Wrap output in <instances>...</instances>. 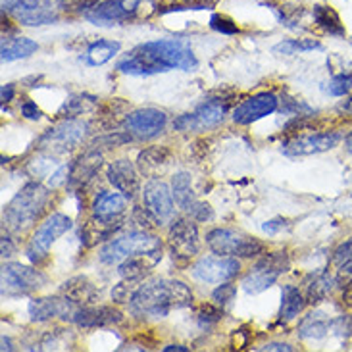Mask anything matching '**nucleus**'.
I'll list each match as a JSON object with an SVG mask.
<instances>
[{"label": "nucleus", "instance_id": "8", "mask_svg": "<svg viewBox=\"0 0 352 352\" xmlns=\"http://www.w3.org/2000/svg\"><path fill=\"white\" fill-rule=\"evenodd\" d=\"M168 248L177 266L189 264L190 260L199 254L200 237L195 219L179 218L173 221L168 233Z\"/></svg>", "mask_w": 352, "mask_h": 352}, {"label": "nucleus", "instance_id": "39", "mask_svg": "<svg viewBox=\"0 0 352 352\" xmlns=\"http://www.w3.org/2000/svg\"><path fill=\"white\" fill-rule=\"evenodd\" d=\"M264 6H267V8H272L274 12H276L277 19L281 21V25H287V28H296V19L300 18V14H302V10H300V6H296V4H287V2H276V0H264L262 2Z\"/></svg>", "mask_w": 352, "mask_h": 352}, {"label": "nucleus", "instance_id": "57", "mask_svg": "<svg viewBox=\"0 0 352 352\" xmlns=\"http://www.w3.org/2000/svg\"><path fill=\"white\" fill-rule=\"evenodd\" d=\"M2 351H14V346H12V341H10L6 335H2Z\"/></svg>", "mask_w": 352, "mask_h": 352}, {"label": "nucleus", "instance_id": "14", "mask_svg": "<svg viewBox=\"0 0 352 352\" xmlns=\"http://www.w3.org/2000/svg\"><path fill=\"white\" fill-rule=\"evenodd\" d=\"M141 2L143 0H102L96 4L95 8L87 12L85 18L95 25H100V28L125 23V21H129L137 16V12L141 8Z\"/></svg>", "mask_w": 352, "mask_h": 352}, {"label": "nucleus", "instance_id": "3", "mask_svg": "<svg viewBox=\"0 0 352 352\" xmlns=\"http://www.w3.org/2000/svg\"><path fill=\"white\" fill-rule=\"evenodd\" d=\"M50 190L41 183H28L19 192L10 200L8 206L2 212V223L10 233H23L45 214Z\"/></svg>", "mask_w": 352, "mask_h": 352}, {"label": "nucleus", "instance_id": "53", "mask_svg": "<svg viewBox=\"0 0 352 352\" xmlns=\"http://www.w3.org/2000/svg\"><path fill=\"white\" fill-rule=\"evenodd\" d=\"M343 306L346 308V310H351V312H352V281H351V283H346V285H344Z\"/></svg>", "mask_w": 352, "mask_h": 352}, {"label": "nucleus", "instance_id": "43", "mask_svg": "<svg viewBox=\"0 0 352 352\" xmlns=\"http://www.w3.org/2000/svg\"><path fill=\"white\" fill-rule=\"evenodd\" d=\"M235 296H237V287L233 285L231 281H226V283H219V287L212 293V298H214V302L221 308H226L229 306L233 300H235Z\"/></svg>", "mask_w": 352, "mask_h": 352}, {"label": "nucleus", "instance_id": "51", "mask_svg": "<svg viewBox=\"0 0 352 352\" xmlns=\"http://www.w3.org/2000/svg\"><path fill=\"white\" fill-rule=\"evenodd\" d=\"M258 351H267V352H293L295 349L287 343H266L264 346H260Z\"/></svg>", "mask_w": 352, "mask_h": 352}, {"label": "nucleus", "instance_id": "10", "mask_svg": "<svg viewBox=\"0 0 352 352\" xmlns=\"http://www.w3.org/2000/svg\"><path fill=\"white\" fill-rule=\"evenodd\" d=\"M47 283L45 274L29 266H21L16 262H10L2 266V296L16 298L25 296L33 291H37Z\"/></svg>", "mask_w": 352, "mask_h": 352}, {"label": "nucleus", "instance_id": "38", "mask_svg": "<svg viewBox=\"0 0 352 352\" xmlns=\"http://www.w3.org/2000/svg\"><path fill=\"white\" fill-rule=\"evenodd\" d=\"M318 48H322V45L314 38H285V41L277 43L274 47V52L293 56V54H298V52H310V50H318Z\"/></svg>", "mask_w": 352, "mask_h": 352}, {"label": "nucleus", "instance_id": "13", "mask_svg": "<svg viewBox=\"0 0 352 352\" xmlns=\"http://www.w3.org/2000/svg\"><path fill=\"white\" fill-rule=\"evenodd\" d=\"M168 124V116L158 108H139L125 116L124 127L137 141H151L164 133Z\"/></svg>", "mask_w": 352, "mask_h": 352}, {"label": "nucleus", "instance_id": "17", "mask_svg": "<svg viewBox=\"0 0 352 352\" xmlns=\"http://www.w3.org/2000/svg\"><path fill=\"white\" fill-rule=\"evenodd\" d=\"M58 6L52 0H18L10 12L16 16L19 23L35 28V25H48L58 19Z\"/></svg>", "mask_w": 352, "mask_h": 352}, {"label": "nucleus", "instance_id": "50", "mask_svg": "<svg viewBox=\"0 0 352 352\" xmlns=\"http://www.w3.org/2000/svg\"><path fill=\"white\" fill-rule=\"evenodd\" d=\"M231 343H233V346L235 349H245V346H248V333L245 331V329H237L235 333H233V339H231Z\"/></svg>", "mask_w": 352, "mask_h": 352}, {"label": "nucleus", "instance_id": "46", "mask_svg": "<svg viewBox=\"0 0 352 352\" xmlns=\"http://www.w3.org/2000/svg\"><path fill=\"white\" fill-rule=\"evenodd\" d=\"M135 281H122L112 289V298L116 302H129V298L133 296L135 289H133Z\"/></svg>", "mask_w": 352, "mask_h": 352}, {"label": "nucleus", "instance_id": "54", "mask_svg": "<svg viewBox=\"0 0 352 352\" xmlns=\"http://www.w3.org/2000/svg\"><path fill=\"white\" fill-rule=\"evenodd\" d=\"M0 96H2V102H10L12 98H14V85H2V93H0Z\"/></svg>", "mask_w": 352, "mask_h": 352}, {"label": "nucleus", "instance_id": "44", "mask_svg": "<svg viewBox=\"0 0 352 352\" xmlns=\"http://www.w3.org/2000/svg\"><path fill=\"white\" fill-rule=\"evenodd\" d=\"M210 28L214 31H218L221 35H237L239 25L229 18V16H223V14H214L210 18Z\"/></svg>", "mask_w": 352, "mask_h": 352}, {"label": "nucleus", "instance_id": "45", "mask_svg": "<svg viewBox=\"0 0 352 352\" xmlns=\"http://www.w3.org/2000/svg\"><path fill=\"white\" fill-rule=\"evenodd\" d=\"M331 333L346 339L352 335V316H339L331 322Z\"/></svg>", "mask_w": 352, "mask_h": 352}, {"label": "nucleus", "instance_id": "42", "mask_svg": "<svg viewBox=\"0 0 352 352\" xmlns=\"http://www.w3.org/2000/svg\"><path fill=\"white\" fill-rule=\"evenodd\" d=\"M325 91L333 96L349 95L352 91V76L351 74H339V76H335L333 79L327 83Z\"/></svg>", "mask_w": 352, "mask_h": 352}, {"label": "nucleus", "instance_id": "26", "mask_svg": "<svg viewBox=\"0 0 352 352\" xmlns=\"http://www.w3.org/2000/svg\"><path fill=\"white\" fill-rule=\"evenodd\" d=\"M173 154L168 146H148L137 156V168L146 177H156L172 164Z\"/></svg>", "mask_w": 352, "mask_h": 352}, {"label": "nucleus", "instance_id": "11", "mask_svg": "<svg viewBox=\"0 0 352 352\" xmlns=\"http://www.w3.org/2000/svg\"><path fill=\"white\" fill-rule=\"evenodd\" d=\"M229 100H221V98H210L199 104L189 114L179 116L173 122V129L175 131H204L210 127H216L219 122H223V118L228 114Z\"/></svg>", "mask_w": 352, "mask_h": 352}, {"label": "nucleus", "instance_id": "58", "mask_svg": "<svg viewBox=\"0 0 352 352\" xmlns=\"http://www.w3.org/2000/svg\"><path fill=\"white\" fill-rule=\"evenodd\" d=\"M344 148H346V153L352 154V131L346 135V139H344Z\"/></svg>", "mask_w": 352, "mask_h": 352}, {"label": "nucleus", "instance_id": "24", "mask_svg": "<svg viewBox=\"0 0 352 352\" xmlns=\"http://www.w3.org/2000/svg\"><path fill=\"white\" fill-rule=\"evenodd\" d=\"M102 166V156L98 154V151H89L85 153L79 160H77L72 170H69V175H67V185L74 187V189H81L85 187L87 183L95 179V175L100 170Z\"/></svg>", "mask_w": 352, "mask_h": 352}, {"label": "nucleus", "instance_id": "7", "mask_svg": "<svg viewBox=\"0 0 352 352\" xmlns=\"http://www.w3.org/2000/svg\"><path fill=\"white\" fill-rule=\"evenodd\" d=\"M72 229V219L67 218L66 214H52L48 216L38 229L33 233V237L29 241L28 248H25V254L33 262V264H43L48 256V250L50 247L56 243L58 239L62 237L64 233H67Z\"/></svg>", "mask_w": 352, "mask_h": 352}, {"label": "nucleus", "instance_id": "21", "mask_svg": "<svg viewBox=\"0 0 352 352\" xmlns=\"http://www.w3.org/2000/svg\"><path fill=\"white\" fill-rule=\"evenodd\" d=\"M125 210H127V199L120 190L118 192L102 190L93 200V218L106 223H122Z\"/></svg>", "mask_w": 352, "mask_h": 352}, {"label": "nucleus", "instance_id": "47", "mask_svg": "<svg viewBox=\"0 0 352 352\" xmlns=\"http://www.w3.org/2000/svg\"><path fill=\"white\" fill-rule=\"evenodd\" d=\"M21 116H23L25 120L37 122V120L43 118V112H41V108H38L33 100H25V102L21 104Z\"/></svg>", "mask_w": 352, "mask_h": 352}, {"label": "nucleus", "instance_id": "56", "mask_svg": "<svg viewBox=\"0 0 352 352\" xmlns=\"http://www.w3.org/2000/svg\"><path fill=\"white\" fill-rule=\"evenodd\" d=\"M172 351L189 352V349H187V346H183V344H170V346H164V352H172Z\"/></svg>", "mask_w": 352, "mask_h": 352}, {"label": "nucleus", "instance_id": "23", "mask_svg": "<svg viewBox=\"0 0 352 352\" xmlns=\"http://www.w3.org/2000/svg\"><path fill=\"white\" fill-rule=\"evenodd\" d=\"M160 260H162V248L125 258L122 264H118V274L125 281H141Z\"/></svg>", "mask_w": 352, "mask_h": 352}, {"label": "nucleus", "instance_id": "25", "mask_svg": "<svg viewBox=\"0 0 352 352\" xmlns=\"http://www.w3.org/2000/svg\"><path fill=\"white\" fill-rule=\"evenodd\" d=\"M302 287H305L302 293L306 296V302L314 306L324 302L325 298L333 293V289L337 287V281H335L333 274L329 270H318V272L306 277Z\"/></svg>", "mask_w": 352, "mask_h": 352}, {"label": "nucleus", "instance_id": "40", "mask_svg": "<svg viewBox=\"0 0 352 352\" xmlns=\"http://www.w3.org/2000/svg\"><path fill=\"white\" fill-rule=\"evenodd\" d=\"M223 318V308L214 305H200L197 310V320H199L200 327H210V325L218 324Z\"/></svg>", "mask_w": 352, "mask_h": 352}, {"label": "nucleus", "instance_id": "4", "mask_svg": "<svg viewBox=\"0 0 352 352\" xmlns=\"http://www.w3.org/2000/svg\"><path fill=\"white\" fill-rule=\"evenodd\" d=\"M158 248H162V241L153 233H148L146 229L144 231H131L127 235H122V237L106 243L104 247L100 248L98 258L106 266H118L124 262L125 258L153 252Z\"/></svg>", "mask_w": 352, "mask_h": 352}, {"label": "nucleus", "instance_id": "12", "mask_svg": "<svg viewBox=\"0 0 352 352\" xmlns=\"http://www.w3.org/2000/svg\"><path fill=\"white\" fill-rule=\"evenodd\" d=\"M241 272V262L235 256H206L200 258L199 262L192 266L190 274L200 283L208 285H219L235 279Z\"/></svg>", "mask_w": 352, "mask_h": 352}, {"label": "nucleus", "instance_id": "36", "mask_svg": "<svg viewBox=\"0 0 352 352\" xmlns=\"http://www.w3.org/2000/svg\"><path fill=\"white\" fill-rule=\"evenodd\" d=\"M218 4V0H156V10L160 14L183 12V10H210Z\"/></svg>", "mask_w": 352, "mask_h": 352}, {"label": "nucleus", "instance_id": "41", "mask_svg": "<svg viewBox=\"0 0 352 352\" xmlns=\"http://www.w3.org/2000/svg\"><path fill=\"white\" fill-rule=\"evenodd\" d=\"M100 0H56V6L67 14H87L93 10Z\"/></svg>", "mask_w": 352, "mask_h": 352}, {"label": "nucleus", "instance_id": "52", "mask_svg": "<svg viewBox=\"0 0 352 352\" xmlns=\"http://www.w3.org/2000/svg\"><path fill=\"white\" fill-rule=\"evenodd\" d=\"M14 252H16V247L12 245V239L4 235V237H2V256L4 258L14 256Z\"/></svg>", "mask_w": 352, "mask_h": 352}, {"label": "nucleus", "instance_id": "35", "mask_svg": "<svg viewBox=\"0 0 352 352\" xmlns=\"http://www.w3.org/2000/svg\"><path fill=\"white\" fill-rule=\"evenodd\" d=\"M172 190L177 206H179L181 210H185V212H190L192 206L199 202L197 197H195V190L190 187V175L187 172H179L173 175Z\"/></svg>", "mask_w": 352, "mask_h": 352}, {"label": "nucleus", "instance_id": "22", "mask_svg": "<svg viewBox=\"0 0 352 352\" xmlns=\"http://www.w3.org/2000/svg\"><path fill=\"white\" fill-rule=\"evenodd\" d=\"M124 316L120 310L112 306H81L74 316V324L83 327V329H96V327H106V325L120 324Z\"/></svg>", "mask_w": 352, "mask_h": 352}, {"label": "nucleus", "instance_id": "9", "mask_svg": "<svg viewBox=\"0 0 352 352\" xmlns=\"http://www.w3.org/2000/svg\"><path fill=\"white\" fill-rule=\"evenodd\" d=\"M89 124L79 120H64L56 127L41 135L37 146L48 154H67L83 141Z\"/></svg>", "mask_w": 352, "mask_h": 352}, {"label": "nucleus", "instance_id": "19", "mask_svg": "<svg viewBox=\"0 0 352 352\" xmlns=\"http://www.w3.org/2000/svg\"><path fill=\"white\" fill-rule=\"evenodd\" d=\"M108 181L114 185L116 190H120L127 200H135L141 192V177L139 168H135L131 160H116L108 166Z\"/></svg>", "mask_w": 352, "mask_h": 352}, {"label": "nucleus", "instance_id": "48", "mask_svg": "<svg viewBox=\"0 0 352 352\" xmlns=\"http://www.w3.org/2000/svg\"><path fill=\"white\" fill-rule=\"evenodd\" d=\"M189 214L190 218L197 219V221H206V219L212 218V208H210L208 204H204V202H197Z\"/></svg>", "mask_w": 352, "mask_h": 352}, {"label": "nucleus", "instance_id": "6", "mask_svg": "<svg viewBox=\"0 0 352 352\" xmlns=\"http://www.w3.org/2000/svg\"><path fill=\"white\" fill-rule=\"evenodd\" d=\"M289 270V256L287 252H270L260 258L254 266L250 267L247 276L243 277V289L247 295H260L276 283L279 277Z\"/></svg>", "mask_w": 352, "mask_h": 352}, {"label": "nucleus", "instance_id": "29", "mask_svg": "<svg viewBox=\"0 0 352 352\" xmlns=\"http://www.w3.org/2000/svg\"><path fill=\"white\" fill-rule=\"evenodd\" d=\"M329 270V267H327ZM337 285L344 287L352 281V239L341 243L331 256V270Z\"/></svg>", "mask_w": 352, "mask_h": 352}, {"label": "nucleus", "instance_id": "20", "mask_svg": "<svg viewBox=\"0 0 352 352\" xmlns=\"http://www.w3.org/2000/svg\"><path fill=\"white\" fill-rule=\"evenodd\" d=\"M277 108H279V100L276 95L260 93V95L247 98L233 110V122L239 125H250L266 116L274 114Z\"/></svg>", "mask_w": 352, "mask_h": 352}, {"label": "nucleus", "instance_id": "27", "mask_svg": "<svg viewBox=\"0 0 352 352\" xmlns=\"http://www.w3.org/2000/svg\"><path fill=\"white\" fill-rule=\"evenodd\" d=\"M331 318L325 314L324 310H314L305 316L298 324V337L306 341H320L325 335L331 333Z\"/></svg>", "mask_w": 352, "mask_h": 352}, {"label": "nucleus", "instance_id": "1", "mask_svg": "<svg viewBox=\"0 0 352 352\" xmlns=\"http://www.w3.org/2000/svg\"><path fill=\"white\" fill-rule=\"evenodd\" d=\"M197 66L199 60L185 38H158L129 50L118 62L116 69L127 76L144 77L172 72V69L190 72Z\"/></svg>", "mask_w": 352, "mask_h": 352}, {"label": "nucleus", "instance_id": "55", "mask_svg": "<svg viewBox=\"0 0 352 352\" xmlns=\"http://www.w3.org/2000/svg\"><path fill=\"white\" fill-rule=\"evenodd\" d=\"M339 110H341V112H344V114L352 116V96H351V98H346L344 102H341V104H339Z\"/></svg>", "mask_w": 352, "mask_h": 352}, {"label": "nucleus", "instance_id": "32", "mask_svg": "<svg viewBox=\"0 0 352 352\" xmlns=\"http://www.w3.org/2000/svg\"><path fill=\"white\" fill-rule=\"evenodd\" d=\"M306 302L305 293L295 285H283L281 289V308H279V318L281 320H295L296 316L305 310Z\"/></svg>", "mask_w": 352, "mask_h": 352}, {"label": "nucleus", "instance_id": "2", "mask_svg": "<svg viewBox=\"0 0 352 352\" xmlns=\"http://www.w3.org/2000/svg\"><path fill=\"white\" fill-rule=\"evenodd\" d=\"M192 300V291L183 281L156 277L135 289L129 298V314L137 320H158L166 318L172 310L187 308Z\"/></svg>", "mask_w": 352, "mask_h": 352}, {"label": "nucleus", "instance_id": "18", "mask_svg": "<svg viewBox=\"0 0 352 352\" xmlns=\"http://www.w3.org/2000/svg\"><path fill=\"white\" fill-rule=\"evenodd\" d=\"M81 306L69 300L67 296H45V298H35L29 302V316L31 322H48L52 318H64V320H74V316Z\"/></svg>", "mask_w": 352, "mask_h": 352}, {"label": "nucleus", "instance_id": "49", "mask_svg": "<svg viewBox=\"0 0 352 352\" xmlns=\"http://www.w3.org/2000/svg\"><path fill=\"white\" fill-rule=\"evenodd\" d=\"M287 228H289V223H287V219L283 218L270 219V221H266V223L262 226V229L266 231L267 235H277V233H281V231Z\"/></svg>", "mask_w": 352, "mask_h": 352}, {"label": "nucleus", "instance_id": "16", "mask_svg": "<svg viewBox=\"0 0 352 352\" xmlns=\"http://www.w3.org/2000/svg\"><path fill=\"white\" fill-rule=\"evenodd\" d=\"M173 199H175L173 190L162 179L153 177L144 185V208L158 219V223H168L170 219H173V214H175V202H173Z\"/></svg>", "mask_w": 352, "mask_h": 352}, {"label": "nucleus", "instance_id": "28", "mask_svg": "<svg viewBox=\"0 0 352 352\" xmlns=\"http://www.w3.org/2000/svg\"><path fill=\"white\" fill-rule=\"evenodd\" d=\"M60 293L64 296H67L69 300L77 302L79 306L95 305L96 298H98V289L95 287V283H91V281L83 276L74 277V279L66 281V283L62 285V289H60Z\"/></svg>", "mask_w": 352, "mask_h": 352}, {"label": "nucleus", "instance_id": "31", "mask_svg": "<svg viewBox=\"0 0 352 352\" xmlns=\"http://www.w3.org/2000/svg\"><path fill=\"white\" fill-rule=\"evenodd\" d=\"M37 43L28 37H10V35H4L2 37V45H0L2 62H14V60H19V58H28L33 52H37Z\"/></svg>", "mask_w": 352, "mask_h": 352}, {"label": "nucleus", "instance_id": "30", "mask_svg": "<svg viewBox=\"0 0 352 352\" xmlns=\"http://www.w3.org/2000/svg\"><path fill=\"white\" fill-rule=\"evenodd\" d=\"M312 14H314V23L324 33H327V35H331L335 38L346 37L344 23L341 21V16L335 12L333 6H329V4H316Z\"/></svg>", "mask_w": 352, "mask_h": 352}, {"label": "nucleus", "instance_id": "5", "mask_svg": "<svg viewBox=\"0 0 352 352\" xmlns=\"http://www.w3.org/2000/svg\"><path fill=\"white\" fill-rule=\"evenodd\" d=\"M206 245L216 254L235 258H254L258 254H264L266 250L264 243H260L258 239L248 237L241 231L221 228L206 233Z\"/></svg>", "mask_w": 352, "mask_h": 352}, {"label": "nucleus", "instance_id": "37", "mask_svg": "<svg viewBox=\"0 0 352 352\" xmlns=\"http://www.w3.org/2000/svg\"><path fill=\"white\" fill-rule=\"evenodd\" d=\"M96 106V98L87 95H77L72 96L69 100L64 102V106L60 108L58 116L64 118V120H76L77 116H83L85 112H91Z\"/></svg>", "mask_w": 352, "mask_h": 352}, {"label": "nucleus", "instance_id": "34", "mask_svg": "<svg viewBox=\"0 0 352 352\" xmlns=\"http://www.w3.org/2000/svg\"><path fill=\"white\" fill-rule=\"evenodd\" d=\"M122 228V223H106L100 219L93 218L87 221L85 228L81 229V241L85 243V247H95L96 243H102L106 239L114 235V231Z\"/></svg>", "mask_w": 352, "mask_h": 352}, {"label": "nucleus", "instance_id": "33", "mask_svg": "<svg viewBox=\"0 0 352 352\" xmlns=\"http://www.w3.org/2000/svg\"><path fill=\"white\" fill-rule=\"evenodd\" d=\"M120 48L122 45L118 41H106V38L95 41L87 47L85 64L87 66H102L120 52Z\"/></svg>", "mask_w": 352, "mask_h": 352}, {"label": "nucleus", "instance_id": "15", "mask_svg": "<svg viewBox=\"0 0 352 352\" xmlns=\"http://www.w3.org/2000/svg\"><path fill=\"white\" fill-rule=\"evenodd\" d=\"M341 143V133L337 131H327V133L314 135H293L281 143V153L289 158H300V156H312V154L331 151Z\"/></svg>", "mask_w": 352, "mask_h": 352}]
</instances>
